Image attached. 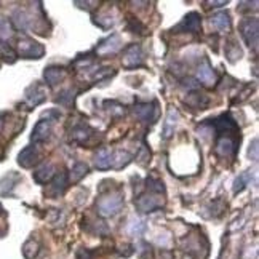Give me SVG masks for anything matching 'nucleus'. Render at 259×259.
<instances>
[{"mask_svg": "<svg viewBox=\"0 0 259 259\" xmlns=\"http://www.w3.org/2000/svg\"><path fill=\"white\" fill-rule=\"evenodd\" d=\"M218 132V139H216V152L221 157H229V155H235L238 151V144H240V132H238V126L234 122V118L224 114L219 118H214L211 122Z\"/></svg>", "mask_w": 259, "mask_h": 259, "instance_id": "nucleus-1", "label": "nucleus"}, {"mask_svg": "<svg viewBox=\"0 0 259 259\" xmlns=\"http://www.w3.org/2000/svg\"><path fill=\"white\" fill-rule=\"evenodd\" d=\"M123 206V197L122 194H109L106 197H101L98 202V213L109 218V216H115L118 211L122 210Z\"/></svg>", "mask_w": 259, "mask_h": 259, "instance_id": "nucleus-2", "label": "nucleus"}, {"mask_svg": "<svg viewBox=\"0 0 259 259\" xmlns=\"http://www.w3.org/2000/svg\"><path fill=\"white\" fill-rule=\"evenodd\" d=\"M135 205L141 213H149V211L157 210V208H162L163 198L160 197V194L151 191V194H144L139 197L138 200H135Z\"/></svg>", "mask_w": 259, "mask_h": 259, "instance_id": "nucleus-3", "label": "nucleus"}, {"mask_svg": "<svg viewBox=\"0 0 259 259\" xmlns=\"http://www.w3.org/2000/svg\"><path fill=\"white\" fill-rule=\"evenodd\" d=\"M240 32L245 38V42L248 44V47H251L256 50L257 47V19L256 18H246L245 21H242L240 24Z\"/></svg>", "mask_w": 259, "mask_h": 259, "instance_id": "nucleus-4", "label": "nucleus"}, {"mask_svg": "<svg viewBox=\"0 0 259 259\" xmlns=\"http://www.w3.org/2000/svg\"><path fill=\"white\" fill-rule=\"evenodd\" d=\"M18 53L23 58H42L45 48L35 40H31V38H21L18 42Z\"/></svg>", "mask_w": 259, "mask_h": 259, "instance_id": "nucleus-5", "label": "nucleus"}, {"mask_svg": "<svg viewBox=\"0 0 259 259\" xmlns=\"http://www.w3.org/2000/svg\"><path fill=\"white\" fill-rule=\"evenodd\" d=\"M133 112L136 115V118H139L141 122H151L154 123L158 117V107H157V103H143V104H136Z\"/></svg>", "mask_w": 259, "mask_h": 259, "instance_id": "nucleus-6", "label": "nucleus"}, {"mask_svg": "<svg viewBox=\"0 0 259 259\" xmlns=\"http://www.w3.org/2000/svg\"><path fill=\"white\" fill-rule=\"evenodd\" d=\"M144 61V53H143V48L139 45H130L126 50H125V55H123V59L122 63L126 69H133L136 66H141Z\"/></svg>", "mask_w": 259, "mask_h": 259, "instance_id": "nucleus-7", "label": "nucleus"}, {"mask_svg": "<svg viewBox=\"0 0 259 259\" xmlns=\"http://www.w3.org/2000/svg\"><path fill=\"white\" fill-rule=\"evenodd\" d=\"M122 48V38L120 35L112 34L111 37L104 38V40L96 47V53L101 56H107V55H114L118 50Z\"/></svg>", "mask_w": 259, "mask_h": 259, "instance_id": "nucleus-8", "label": "nucleus"}, {"mask_svg": "<svg viewBox=\"0 0 259 259\" xmlns=\"http://www.w3.org/2000/svg\"><path fill=\"white\" fill-rule=\"evenodd\" d=\"M202 29V19L200 15L192 12L187 16H184V19L176 26V31H184V32H200Z\"/></svg>", "mask_w": 259, "mask_h": 259, "instance_id": "nucleus-9", "label": "nucleus"}, {"mask_svg": "<svg viewBox=\"0 0 259 259\" xmlns=\"http://www.w3.org/2000/svg\"><path fill=\"white\" fill-rule=\"evenodd\" d=\"M47 117V115H45ZM55 122V118H42V120H38V123L35 125L34 132H32V141L34 143H42L45 141V139L50 136V133H52V125Z\"/></svg>", "mask_w": 259, "mask_h": 259, "instance_id": "nucleus-10", "label": "nucleus"}, {"mask_svg": "<svg viewBox=\"0 0 259 259\" xmlns=\"http://www.w3.org/2000/svg\"><path fill=\"white\" fill-rule=\"evenodd\" d=\"M38 160H40V152L35 146H27L26 149H23L21 154L18 157V162L24 168H31L34 166Z\"/></svg>", "mask_w": 259, "mask_h": 259, "instance_id": "nucleus-11", "label": "nucleus"}, {"mask_svg": "<svg viewBox=\"0 0 259 259\" xmlns=\"http://www.w3.org/2000/svg\"><path fill=\"white\" fill-rule=\"evenodd\" d=\"M45 98H47V95H45V90H44V87L40 85V83H34V85H31L27 88V92H26V103L31 106V107H34V106H37V104H40V103H44L45 101Z\"/></svg>", "mask_w": 259, "mask_h": 259, "instance_id": "nucleus-12", "label": "nucleus"}, {"mask_svg": "<svg viewBox=\"0 0 259 259\" xmlns=\"http://www.w3.org/2000/svg\"><path fill=\"white\" fill-rule=\"evenodd\" d=\"M197 78L202 83L208 85V87H211L216 82V75H214L213 69H211V66H210V63H208V61H203L202 66H198V69H197Z\"/></svg>", "mask_w": 259, "mask_h": 259, "instance_id": "nucleus-13", "label": "nucleus"}, {"mask_svg": "<svg viewBox=\"0 0 259 259\" xmlns=\"http://www.w3.org/2000/svg\"><path fill=\"white\" fill-rule=\"evenodd\" d=\"M44 77H45V82L50 87H55V85H58L66 77V71H64L63 67H55V66H52V67H47L45 69Z\"/></svg>", "mask_w": 259, "mask_h": 259, "instance_id": "nucleus-14", "label": "nucleus"}, {"mask_svg": "<svg viewBox=\"0 0 259 259\" xmlns=\"http://www.w3.org/2000/svg\"><path fill=\"white\" fill-rule=\"evenodd\" d=\"M178 111L176 109H170L166 114V118H165V123H163V139H168V138H171L173 133H175V128H176V123H178Z\"/></svg>", "mask_w": 259, "mask_h": 259, "instance_id": "nucleus-15", "label": "nucleus"}, {"mask_svg": "<svg viewBox=\"0 0 259 259\" xmlns=\"http://www.w3.org/2000/svg\"><path fill=\"white\" fill-rule=\"evenodd\" d=\"M93 130L90 128L88 125H83V123H80V125H77L74 130H72V139L75 143H80V144H85L90 138L93 136Z\"/></svg>", "mask_w": 259, "mask_h": 259, "instance_id": "nucleus-16", "label": "nucleus"}, {"mask_svg": "<svg viewBox=\"0 0 259 259\" xmlns=\"http://www.w3.org/2000/svg\"><path fill=\"white\" fill-rule=\"evenodd\" d=\"M95 165L99 170H109L112 166V152L109 149H101L95 157Z\"/></svg>", "mask_w": 259, "mask_h": 259, "instance_id": "nucleus-17", "label": "nucleus"}, {"mask_svg": "<svg viewBox=\"0 0 259 259\" xmlns=\"http://www.w3.org/2000/svg\"><path fill=\"white\" fill-rule=\"evenodd\" d=\"M53 176H55V165H52V163L44 165L42 168H38V170L34 173V179H35L38 184L50 183Z\"/></svg>", "mask_w": 259, "mask_h": 259, "instance_id": "nucleus-18", "label": "nucleus"}, {"mask_svg": "<svg viewBox=\"0 0 259 259\" xmlns=\"http://www.w3.org/2000/svg\"><path fill=\"white\" fill-rule=\"evenodd\" d=\"M125 231H126V234L130 237H139L146 231V223L143 221V219H139V218H132L128 221Z\"/></svg>", "mask_w": 259, "mask_h": 259, "instance_id": "nucleus-19", "label": "nucleus"}, {"mask_svg": "<svg viewBox=\"0 0 259 259\" xmlns=\"http://www.w3.org/2000/svg\"><path fill=\"white\" fill-rule=\"evenodd\" d=\"M211 26L216 27L218 31H227L231 27V18L227 12H219L211 16Z\"/></svg>", "mask_w": 259, "mask_h": 259, "instance_id": "nucleus-20", "label": "nucleus"}, {"mask_svg": "<svg viewBox=\"0 0 259 259\" xmlns=\"http://www.w3.org/2000/svg\"><path fill=\"white\" fill-rule=\"evenodd\" d=\"M66 186H67V176L63 173V175H59V176L55 179V181H53V184H52V187H50L48 194H50V195H53V197L61 195V194L64 192Z\"/></svg>", "mask_w": 259, "mask_h": 259, "instance_id": "nucleus-21", "label": "nucleus"}, {"mask_svg": "<svg viewBox=\"0 0 259 259\" xmlns=\"http://www.w3.org/2000/svg\"><path fill=\"white\" fill-rule=\"evenodd\" d=\"M130 162H132V155L125 151H117L115 154H112V168H123L126 166Z\"/></svg>", "mask_w": 259, "mask_h": 259, "instance_id": "nucleus-22", "label": "nucleus"}, {"mask_svg": "<svg viewBox=\"0 0 259 259\" xmlns=\"http://www.w3.org/2000/svg\"><path fill=\"white\" fill-rule=\"evenodd\" d=\"M251 181H253V178H251V173H250V171H245V173H242L240 176H238V178L235 179V184H234V192L237 194V192L243 191L245 187H248V184H251Z\"/></svg>", "mask_w": 259, "mask_h": 259, "instance_id": "nucleus-23", "label": "nucleus"}, {"mask_svg": "<svg viewBox=\"0 0 259 259\" xmlns=\"http://www.w3.org/2000/svg\"><path fill=\"white\" fill-rule=\"evenodd\" d=\"M88 173V166L82 162H78L75 163V166L72 168V171H71V179H72V183H77V181H80V179Z\"/></svg>", "mask_w": 259, "mask_h": 259, "instance_id": "nucleus-24", "label": "nucleus"}, {"mask_svg": "<svg viewBox=\"0 0 259 259\" xmlns=\"http://www.w3.org/2000/svg\"><path fill=\"white\" fill-rule=\"evenodd\" d=\"M12 34H13V31H12L10 23L7 21V19L0 18V38H2V40H7V38L12 37Z\"/></svg>", "mask_w": 259, "mask_h": 259, "instance_id": "nucleus-25", "label": "nucleus"}, {"mask_svg": "<svg viewBox=\"0 0 259 259\" xmlns=\"http://www.w3.org/2000/svg\"><path fill=\"white\" fill-rule=\"evenodd\" d=\"M240 56H242V50L238 48L237 45H232L231 50L227 52V58H229V61H231V63H235Z\"/></svg>", "mask_w": 259, "mask_h": 259, "instance_id": "nucleus-26", "label": "nucleus"}, {"mask_svg": "<svg viewBox=\"0 0 259 259\" xmlns=\"http://www.w3.org/2000/svg\"><path fill=\"white\" fill-rule=\"evenodd\" d=\"M248 157L251 160H257V139L253 141V146H250V151H248Z\"/></svg>", "mask_w": 259, "mask_h": 259, "instance_id": "nucleus-27", "label": "nucleus"}]
</instances>
